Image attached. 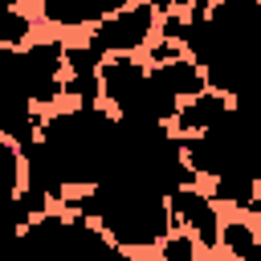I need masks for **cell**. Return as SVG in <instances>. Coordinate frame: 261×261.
I'll return each instance as SVG.
<instances>
[{
  "label": "cell",
  "mask_w": 261,
  "mask_h": 261,
  "mask_svg": "<svg viewBox=\"0 0 261 261\" xmlns=\"http://www.w3.org/2000/svg\"><path fill=\"white\" fill-rule=\"evenodd\" d=\"M151 77H155L159 86H167L175 98H192V94L208 90V69H204L192 53H179V57H171V61H163V65H151Z\"/></svg>",
  "instance_id": "cell-5"
},
{
  "label": "cell",
  "mask_w": 261,
  "mask_h": 261,
  "mask_svg": "<svg viewBox=\"0 0 261 261\" xmlns=\"http://www.w3.org/2000/svg\"><path fill=\"white\" fill-rule=\"evenodd\" d=\"M155 257H159V261H200L204 249H200V241H196L188 228L171 224V232L159 241V253H155Z\"/></svg>",
  "instance_id": "cell-7"
},
{
  "label": "cell",
  "mask_w": 261,
  "mask_h": 261,
  "mask_svg": "<svg viewBox=\"0 0 261 261\" xmlns=\"http://www.w3.org/2000/svg\"><path fill=\"white\" fill-rule=\"evenodd\" d=\"M167 204H171V224L188 228L204 257H220V228H224V204L212 196V188L200 179V184H179L167 192Z\"/></svg>",
  "instance_id": "cell-2"
},
{
  "label": "cell",
  "mask_w": 261,
  "mask_h": 261,
  "mask_svg": "<svg viewBox=\"0 0 261 261\" xmlns=\"http://www.w3.org/2000/svg\"><path fill=\"white\" fill-rule=\"evenodd\" d=\"M232 110H237V98L208 86V90H200V94H192V98L179 102V110L171 118V135H204L216 122H224Z\"/></svg>",
  "instance_id": "cell-4"
},
{
  "label": "cell",
  "mask_w": 261,
  "mask_h": 261,
  "mask_svg": "<svg viewBox=\"0 0 261 261\" xmlns=\"http://www.w3.org/2000/svg\"><path fill=\"white\" fill-rule=\"evenodd\" d=\"M98 77H102V106H106L114 118H122V114L135 110L139 94L147 90V82H151V61H147L143 53H110V57L102 61Z\"/></svg>",
  "instance_id": "cell-3"
},
{
  "label": "cell",
  "mask_w": 261,
  "mask_h": 261,
  "mask_svg": "<svg viewBox=\"0 0 261 261\" xmlns=\"http://www.w3.org/2000/svg\"><path fill=\"white\" fill-rule=\"evenodd\" d=\"M159 20H163V12H159L155 4H147V0H126L122 8H114L110 16H102V20H98L94 29H86L82 37H86L94 49H102L106 57H110V53H143V49L155 41Z\"/></svg>",
  "instance_id": "cell-1"
},
{
  "label": "cell",
  "mask_w": 261,
  "mask_h": 261,
  "mask_svg": "<svg viewBox=\"0 0 261 261\" xmlns=\"http://www.w3.org/2000/svg\"><path fill=\"white\" fill-rule=\"evenodd\" d=\"M41 33V20L29 0H8L0 12V49H24Z\"/></svg>",
  "instance_id": "cell-6"
}]
</instances>
